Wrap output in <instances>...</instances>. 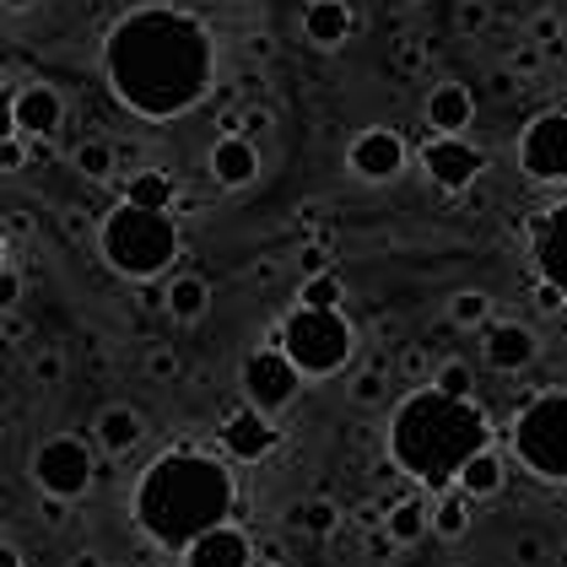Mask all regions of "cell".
<instances>
[{"mask_svg": "<svg viewBox=\"0 0 567 567\" xmlns=\"http://www.w3.org/2000/svg\"><path fill=\"white\" fill-rule=\"evenodd\" d=\"M287 524H292V529H303V535H336L341 508H336L330 497H303V503H292V508H287Z\"/></svg>", "mask_w": 567, "mask_h": 567, "instance_id": "4316f807", "label": "cell"}, {"mask_svg": "<svg viewBox=\"0 0 567 567\" xmlns=\"http://www.w3.org/2000/svg\"><path fill=\"white\" fill-rule=\"evenodd\" d=\"M33 336V324L22 319V313H0V341H11V347H22Z\"/></svg>", "mask_w": 567, "mask_h": 567, "instance_id": "ab89813d", "label": "cell"}, {"mask_svg": "<svg viewBox=\"0 0 567 567\" xmlns=\"http://www.w3.org/2000/svg\"><path fill=\"white\" fill-rule=\"evenodd\" d=\"M486 22H492V6H486V0H460V11H454V28H460L465 39L486 33Z\"/></svg>", "mask_w": 567, "mask_h": 567, "instance_id": "836d02e7", "label": "cell"}, {"mask_svg": "<svg viewBox=\"0 0 567 567\" xmlns=\"http://www.w3.org/2000/svg\"><path fill=\"white\" fill-rule=\"evenodd\" d=\"M217 443H221V454H227V460L255 465V460H265V454L281 443V433H276V422L265 416L260 405H249V400H244L238 411H227V416H221Z\"/></svg>", "mask_w": 567, "mask_h": 567, "instance_id": "8fae6325", "label": "cell"}, {"mask_svg": "<svg viewBox=\"0 0 567 567\" xmlns=\"http://www.w3.org/2000/svg\"><path fill=\"white\" fill-rule=\"evenodd\" d=\"M65 508H71L65 497H49V492H44V519L49 524H65Z\"/></svg>", "mask_w": 567, "mask_h": 567, "instance_id": "f6af8a7d", "label": "cell"}, {"mask_svg": "<svg viewBox=\"0 0 567 567\" xmlns=\"http://www.w3.org/2000/svg\"><path fill=\"white\" fill-rule=\"evenodd\" d=\"M427 384H437L443 394H460V400H471V390H476V373H471V362H437V373L427 379Z\"/></svg>", "mask_w": 567, "mask_h": 567, "instance_id": "f546056e", "label": "cell"}, {"mask_svg": "<svg viewBox=\"0 0 567 567\" xmlns=\"http://www.w3.org/2000/svg\"><path fill=\"white\" fill-rule=\"evenodd\" d=\"M347 168L362 178V184H390V178L405 168V141L394 131H384V125H368V131L347 146Z\"/></svg>", "mask_w": 567, "mask_h": 567, "instance_id": "7c38bea8", "label": "cell"}, {"mask_svg": "<svg viewBox=\"0 0 567 567\" xmlns=\"http://www.w3.org/2000/svg\"><path fill=\"white\" fill-rule=\"evenodd\" d=\"M514 460L546 486H567V390L535 394L514 416Z\"/></svg>", "mask_w": 567, "mask_h": 567, "instance_id": "8992f818", "label": "cell"}, {"mask_svg": "<svg viewBox=\"0 0 567 567\" xmlns=\"http://www.w3.org/2000/svg\"><path fill=\"white\" fill-rule=\"evenodd\" d=\"M22 168H33L28 135H6V141H0V174H22Z\"/></svg>", "mask_w": 567, "mask_h": 567, "instance_id": "d590c367", "label": "cell"}, {"mask_svg": "<svg viewBox=\"0 0 567 567\" xmlns=\"http://www.w3.org/2000/svg\"><path fill=\"white\" fill-rule=\"evenodd\" d=\"M6 11H28V6H39V0H0Z\"/></svg>", "mask_w": 567, "mask_h": 567, "instance_id": "f907efd6", "label": "cell"}, {"mask_svg": "<svg viewBox=\"0 0 567 567\" xmlns=\"http://www.w3.org/2000/svg\"><path fill=\"white\" fill-rule=\"evenodd\" d=\"M71 163H76V174L87 178V184H109V178L120 174V146L103 141V135H87V141L71 152Z\"/></svg>", "mask_w": 567, "mask_h": 567, "instance_id": "484cf974", "label": "cell"}, {"mask_svg": "<svg viewBox=\"0 0 567 567\" xmlns=\"http://www.w3.org/2000/svg\"><path fill=\"white\" fill-rule=\"evenodd\" d=\"M0 567H28V563H22V551H17L11 540H0Z\"/></svg>", "mask_w": 567, "mask_h": 567, "instance_id": "bcb514c9", "label": "cell"}, {"mask_svg": "<svg viewBox=\"0 0 567 567\" xmlns=\"http://www.w3.org/2000/svg\"><path fill=\"white\" fill-rule=\"evenodd\" d=\"M514 563H519V567H540V563H546V540H540V535H519V540H514Z\"/></svg>", "mask_w": 567, "mask_h": 567, "instance_id": "74e56055", "label": "cell"}, {"mask_svg": "<svg viewBox=\"0 0 567 567\" xmlns=\"http://www.w3.org/2000/svg\"><path fill=\"white\" fill-rule=\"evenodd\" d=\"M535 270H540V281L563 287L567 298V200L535 221Z\"/></svg>", "mask_w": 567, "mask_h": 567, "instance_id": "9a60e30c", "label": "cell"}, {"mask_svg": "<svg viewBox=\"0 0 567 567\" xmlns=\"http://www.w3.org/2000/svg\"><path fill=\"white\" fill-rule=\"evenodd\" d=\"M28 373H33V384H44V390L65 384V351H60V347H39V351H33V362H28Z\"/></svg>", "mask_w": 567, "mask_h": 567, "instance_id": "4dcf8cb0", "label": "cell"}, {"mask_svg": "<svg viewBox=\"0 0 567 567\" xmlns=\"http://www.w3.org/2000/svg\"><path fill=\"white\" fill-rule=\"evenodd\" d=\"M422 168H427V178H433L437 189L460 195V189H471L486 174V152H476L465 135H433L422 146Z\"/></svg>", "mask_w": 567, "mask_h": 567, "instance_id": "30bf717a", "label": "cell"}, {"mask_svg": "<svg viewBox=\"0 0 567 567\" xmlns=\"http://www.w3.org/2000/svg\"><path fill=\"white\" fill-rule=\"evenodd\" d=\"M303 270H308V276H313V270H324V249H308V255H303Z\"/></svg>", "mask_w": 567, "mask_h": 567, "instance_id": "c3c4849f", "label": "cell"}, {"mask_svg": "<svg viewBox=\"0 0 567 567\" xmlns=\"http://www.w3.org/2000/svg\"><path fill=\"white\" fill-rule=\"evenodd\" d=\"M524 39H529V44H540V49L563 44V17H557V11H535V17H529V28H524Z\"/></svg>", "mask_w": 567, "mask_h": 567, "instance_id": "d6a6232c", "label": "cell"}, {"mask_svg": "<svg viewBox=\"0 0 567 567\" xmlns=\"http://www.w3.org/2000/svg\"><path fill=\"white\" fill-rule=\"evenodd\" d=\"M535 308H540V313H563V308H567L563 287H551V281H535Z\"/></svg>", "mask_w": 567, "mask_h": 567, "instance_id": "60d3db41", "label": "cell"}, {"mask_svg": "<svg viewBox=\"0 0 567 567\" xmlns=\"http://www.w3.org/2000/svg\"><path fill=\"white\" fill-rule=\"evenodd\" d=\"M103 76L135 120L163 125V120L189 114L212 92L217 44L200 17H189L178 6H141L109 28Z\"/></svg>", "mask_w": 567, "mask_h": 567, "instance_id": "6da1fadb", "label": "cell"}, {"mask_svg": "<svg viewBox=\"0 0 567 567\" xmlns=\"http://www.w3.org/2000/svg\"><path fill=\"white\" fill-rule=\"evenodd\" d=\"M298 303L303 308H341L347 292H341V281H336L330 270H313V276H303V287H298Z\"/></svg>", "mask_w": 567, "mask_h": 567, "instance_id": "83f0119b", "label": "cell"}, {"mask_svg": "<svg viewBox=\"0 0 567 567\" xmlns=\"http://www.w3.org/2000/svg\"><path fill=\"white\" fill-rule=\"evenodd\" d=\"M303 39L313 49H341L351 39V6L347 0H308L303 6Z\"/></svg>", "mask_w": 567, "mask_h": 567, "instance_id": "d6986e66", "label": "cell"}, {"mask_svg": "<svg viewBox=\"0 0 567 567\" xmlns=\"http://www.w3.org/2000/svg\"><path fill=\"white\" fill-rule=\"evenodd\" d=\"M503 481H508V476H503V454H497V449L486 443L481 454H471V460L460 465L454 486H460V492H465V497L476 503V497H497V492H503Z\"/></svg>", "mask_w": 567, "mask_h": 567, "instance_id": "7402d4cb", "label": "cell"}, {"mask_svg": "<svg viewBox=\"0 0 567 567\" xmlns=\"http://www.w3.org/2000/svg\"><path fill=\"white\" fill-rule=\"evenodd\" d=\"M449 319H454L460 330H481V324L492 319V298H486V292H454Z\"/></svg>", "mask_w": 567, "mask_h": 567, "instance_id": "f1b7e54d", "label": "cell"}, {"mask_svg": "<svg viewBox=\"0 0 567 567\" xmlns=\"http://www.w3.org/2000/svg\"><path fill=\"white\" fill-rule=\"evenodd\" d=\"M270 125H276V120H270L265 109H249V114H244V135H249V141H260V135L270 131Z\"/></svg>", "mask_w": 567, "mask_h": 567, "instance_id": "7bdbcfd3", "label": "cell"}, {"mask_svg": "<svg viewBox=\"0 0 567 567\" xmlns=\"http://www.w3.org/2000/svg\"><path fill=\"white\" fill-rule=\"evenodd\" d=\"M481 357L492 373H519L535 362V330L529 324H486V341H481Z\"/></svg>", "mask_w": 567, "mask_h": 567, "instance_id": "e0dca14e", "label": "cell"}, {"mask_svg": "<svg viewBox=\"0 0 567 567\" xmlns=\"http://www.w3.org/2000/svg\"><path fill=\"white\" fill-rule=\"evenodd\" d=\"M384 535H390L394 546H416L422 535H433L427 529V503L422 497H400L384 508Z\"/></svg>", "mask_w": 567, "mask_h": 567, "instance_id": "d4e9b609", "label": "cell"}, {"mask_svg": "<svg viewBox=\"0 0 567 567\" xmlns=\"http://www.w3.org/2000/svg\"><path fill=\"white\" fill-rule=\"evenodd\" d=\"M540 65H546V49H540V44H529V39H524V49H514V71H519V76H535Z\"/></svg>", "mask_w": 567, "mask_h": 567, "instance_id": "f35d334b", "label": "cell"}, {"mask_svg": "<svg viewBox=\"0 0 567 567\" xmlns=\"http://www.w3.org/2000/svg\"><path fill=\"white\" fill-rule=\"evenodd\" d=\"M6 135H17V120H11V92L0 87V141Z\"/></svg>", "mask_w": 567, "mask_h": 567, "instance_id": "ee69618b", "label": "cell"}, {"mask_svg": "<svg viewBox=\"0 0 567 567\" xmlns=\"http://www.w3.org/2000/svg\"><path fill=\"white\" fill-rule=\"evenodd\" d=\"M71 567H103V557H97V551H76V557H71Z\"/></svg>", "mask_w": 567, "mask_h": 567, "instance_id": "681fc988", "label": "cell"}, {"mask_svg": "<svg viewBox=\"0 0 567 567\" xmlns=\"http://www.w3.org/2000/svg\"><path fill=\"white\" fill-rule=\"evenodd\" d=\"M17 303H22V276L0 265V313H17Z\"/></svg>", "mask_w": 567, "mask_h": 567, "instance_id": "8d00e7d4", "label": "cell"}, {"mask_svg": "<svg viewBox=\"0 0 567 567\" xmlns=\"http://www.w3.org/2000/svg\"><path fill=\"white\" fill-rule=\"evenodd\" d=\"M471 120H476V97H471V87H460V82H437V87L427 92V125H433L437 135L471 131Z\"/></svg>", "mask_w": 567, "mask_h": 567, "instance_id": "ac0fdd59", "label": "cell"}, {"mask_svg": "<svg viewBox=\"0 0 567 567\" xmlns=\"http://www.w3.org/2000/svg\"><path fill=\"white\" fill-rule=\"evenodd\" d=\"M238 390L249 405H260L265 416H276V411H287L298 390H303V373H298V362L287 357L281 347H260L244 357V368H238Z\"/></svg>", "mask_w": 567, "mask_h": 567, "instance_id": "52a82bcc", "label": "cell"}, {"mask_svg": "<svg viewBox=\"0 0 567 567\" xmlns=\"http://www.w3.org/2000/svg\"><path fill=\"white\" fill-rule=\"evenodd\" d=\"M492 443V422L476 400H460V394H443L437 384L411 390L394 405L390 422V465L405 471L416 486L443 492L454 486L460 465L481 454Z\"/></svg>", "mask_w": 567, "mask_h": 567, "instance_id": "3957f363", "label": "cell"}, {"mask_svg": "<svg viewBox=\"0 0 567 567\" xmlns=\"http://www.w3.org/2000/svg\"><path fill=\"white\" fill-rule=\"evenodd\" d=\"M11 120H17V135L28 141H49V135L65 125V97L49 82H28V87L11 92Z\"/></svg>", "mask_w": 567, "mask_h": 567, "instance_id": "4fadbf2b", "label": "cell"}, {"mask_svg": "<svg viewBox=\"0 0 567 567\" xmlns=\"http://www.w3.org/2000/svg\"><path fill=\"white\" fill-rule=\"evenodd\" d=\"M0 265H6V238H0Z\"/></svg>", "mask_w": 567, "mask_h": 567, "instance_id": "816d5d0a", "label": "cell"}, {"mask_svg": "<svg viewBox=\"0 0 567 567\" xmlns=\"http://www.w3.org/2000/svg\"><path fill=\"white\" fill-rule=\"evenodd\" d=\"M281 351L298 362L303 379H336L357 351V330L341 308H292L281 324Z\"/></svg>", "mask_w": 567, "mask_h": 567, "instance_id": "5b68a950", "label": "cell"}, {"mask_svg": "<svg viewBox=\"0 0 567 567\" xmlns=\"http://www.w3.org/2000/svg\"><path fill=\"white\" fill-rule=\"evenodd\" d=\"M146 373H152L157 384H174L178 373H184V362H178L174 347H152V351H146Z\"/></svg>", "mask_w": 567, "mask_h": 567, "instance_id": "e575fe53", "label": "cell"}, {"mask_svg": "<svg viewBox=\"0 0 567 567\" xmlns=\"http://www.w3.org/2000/svg\"><path fill=\"white\" fill-rule=\"evenodd\" d=\"M92 449L82 437H49L39 443V454H33V481H39V492L49 497H65V503H76L82 492L92 486Z\"/></svg>", "mask_w": 567, "mask_h": 567, "instance_id": "ba28073f", "label": "cell"}, {"mask_svg": "<svg viewBox=\"0 0 567 567\" xmlns=\"http://www.w3.org/2000/svg\"><path fill=\"white\" fill-rule=\"evenodd\" d=\"M519 168L535 184H567V109H546L524 125Z\"/></svg>", "mask_w": 567, "mask_h": 567, "instance_id": "9c48e42d", "label": "cell"}, {"mask_svg": "<svg viewBox=\"0 0 567 567\" xmlns=\"http://www.w3.org/2000/svg\"><path fill=\"white\" fill-rule=\"evenodd\" d=\"M163 308L174 313L178 324H195V319L212 308V287H206V276H189V270H178L174 281H168V292H163Z\"/></svg>", "mask_w": 567, "mask_h": 567, "instance_id": "603a6c76", "label": "cell"}, {"mask_svg": "<svg viewBox=\"0 0 567 567\" xmlns=\"http://www.w3.org/2000/svg\"><path fill=\"white\" fill-rule=\"evenodd\" d=\"M206 168H212V178H217L221 189H244V184H255V174H260V146L249 135H217Z\"/></svg>", "mask_w": 567, "mask_h": 567, "instance_id": "2e32d148", "label": "cell"}, {"mask_svg": "<svg viewBox=\"0 0 567 567\" xmlns=\"http://www.w3.org/2000/svg\"><path fill=\"white\" fill-rule=\"evenodd\" d=\"M217 131H221V135H244V114H221Z\"/></svg>", "mask_w": 567, "mask_h": 567, "instance_id": "7dc6e473", "label": "cell"}, {"mask_svg": "<svg viewBox=\"0 0 567 567\" xmlns=\"http://www.w3.org/2000/svg\"><path fill=\"white\" fill-rule=\"evenodd\" d=\"M92 437H97V449H103L109 460H125V454H135V443L146 437V427H141V416H135L131 405H109V411L97 416Z\"/></svg>", "mask_w": 567, "mask_h": 567, "instance_id": "ffe728a7", "label": "cell"}, {"mask_svg": "<svg viewBox=\"0 0 567 567\" xmlns=\"http://www.w3.org/2000/svg\"><path fill=\"white\" fill-rule=\"evenodd\" d=\"M178 249H184V238H178V221L168 212H146V206L120 200L97 221V255L125 281H157L178 260Z\"/></svg>", "mask_w": 567, "mask_h": 567, "instance_id": "277c9868", "label": "cell"}, {"mask_svg": "<svg viewBox=\"0 0 567 567\" xmlns=\"http://www.w3.org/2000/svg\"><path fill=\"white\" fill-rule=\"evenodd\" d=\"M255 567H287V546L281 540H260L255 546Z\"/></svg>", "mask_w": 567, "mask_h": 567, "instance_id": "b9f144b4", "label": "cell"}, {"mask_svg": "<svg viewBox=\"0 0 567 567\" xmlns=\"http://www.w3.org/2000/svg\"><path fill=\"white\" fill-rule=\"evenodd\" d=\"M233 471L217 454L200 449H168L163 460L146 465V476L135 481L131 514L141 535L163 551H184L189 540H200L206 529L233 519Z\"/></svg>", "mask_w": 567, "mask_h": 567, "instance_id": "7a4b0ae2", "label": "cell"}, {"mask_svg": "<svg viewBox=\"0 0 567 567\" xmlns=\"http://www.w3.org/2000/svg\"><path fill=\"white\" fill-rule=\"evenodd\" d=\"M184 567H255V540L238 524H217L184 546Z\"/></svg>", "mask_w": 567, "mask_h": 567, "instance_id": "5bb4252c", "label": "cell"}, {"mask_svg": "<svg viewBox=\"0 0 567 567\" xmlns=\"http://www.w3.org/2000/svg\"><path fill=\"white\" fill-rule=\"evenodd\" d=\"M125 200L131 206H146V212H174L178 200V178L168 168H135L125 178Z\"/></svg>", "mask_w": 567, "mask_h": 567, "instance_id": "44dd1931", "label": "cell"}, {"mask_svg": "<svg viewBox=\"0 0 567 567\" xmlns=\"http://www.w3.org/2000/svg\"><path fill=\"white\" fill-rule=\"evenodd\" d=\"M427 529L437 540H460L471 529V497L454 486V492H437V503H427Z\"/></svg>", "mask_w": 567, "mask_h": 567, "instance_id": "cb8c5ba5", "label": "cell"}, {"mask_svg": "<svg viewBox=\"0 0 567 567\" xmlns=\"http://www.w3.org/2000/svg\"><path fill=\"white\" fill-rule=\"evenodd\" d=\"M384 394H390V373H384V368H362V373L351 379V400H357V405H379Z\"/></svg>", "mask_w": 567, "mask_h": 567, "instance_id": "1f68e13d", "label": "cell"}]
</instances>
